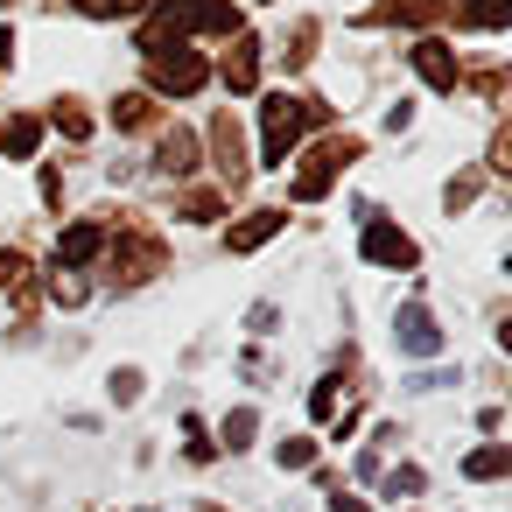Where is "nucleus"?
<instances>
[{"label":"nucleus","instance_id":"1","mask_svg":"<svg viewBox=\"0 0 512 512\" xmlns=\"http://www.w3.org/2000/svg\"><path fill=\"white\" fill-rule=\"evenodd\" d=\"M169 36H239V8L232 0H155V15L141 29V57L169 50Z\"/></svg>","mask_w":512,"mask_h":512},{"label":"nucleus","instance_id":"2","mask_svg":"<svg viewBox=\"0 0 512 512\" xmlns=\"http://www.w3.org/2000/svg\"><path fill=\"white\" fill-rule=\"evenodd\" d=\"M309 127H330V106H323V99L274 92V99L260 106V155H267V169H288V155L302 148Z\"/></svg>","mask_w":512,"mask_h":512},{"label":"nucleus","instance_id":"3","mask_svg":"<svg viewBox=\"0 0 512 512\" xmlns=\"http://www.w3.org/2000/svg\"><path fill=\"white\" fill-rule=\"evenodd\" d=\"M106 260H113V281L120 288H141V281H155L162 267H169V246L148 232V225H120V239H106Z\"/></svg>","mask_w":512,"mask_h":512},{"label":"nucleus","instance_id":"4","mask_svg":"<svg viewBox=\"0 0 512 512\" xmlns=\"http://www.w3.org/2000/svg\"><path fill=\"white\" fill-rule=\"evenodd\" d=\"M358 155H365V141H351V134H344V141L330 134L323 148H309V155H302V169H295V183H288V190H295V204H316V197H330V183H337V176H344Z\"/></svg>","mask_w":512,"mask_h":512},{"label":"nucleus","instance_id":"5","mask_svg":"<svg viewBox=\"0 0 512 512\" xmlns=\"http://www.w3.org/2000/svg\"><path fill=\"white\" fill-rule=\"evenodd\" d=\"M204 78H211V64L197 57V50H148V85L162 92V99H190V92H204Z\"/></svg>","mask_w":512,"mask_h":512},{"label":"nucleus","instance_id":"6","mask_svg":"<svg viewBox=\"0 0 512 512\" xmlns=\"http://www.w3.org/2000/svg\"><path fill=\"white\" fill-rule=\"evenodd\" d=\"M358 253H365L372 267H414V260H421V246H414L400 225H386V218H365V239H358Z\"/></svg>","mask_w":512,"mask_h":512},{"label":"nucleus","instance_id":"7","mask_svg":"<svg viewBox=\"0 0 512 512\" xmlns=\"http://www.w3.org/2000/svg\"><path fill=\"white\" fill-rule=\"evenodd\" d=\"M407 57H414V71H421L428 92H456V85H463V64H456V50H449L442 36H421Z\"/></svg>","mask_w":512,"mask_h":512},{"label":"nucleus","instance_id":"8","mask_svg":"<svg viewBox=\"0 0 512 512\" xmlns=\"http://www.w3.org/2000/svg\"><path fill=\"white\" fill-rule=\"evenodd\" d=\"M211 155H218V176H225V190H246V134H239V120L232 113H218L211 120Z\"/></svg>","mask_w":512,"mask_h":512},{"label":"nucleus","instance_id":"9","mask_svg":"<svg viewBox=\"0 0 512 512\" xmlns=\"http://www.w3.org/2000/svg\"><path fill=\"white\" fill-rule=\"evenodd\" d=\"M155 169H162L169 183L197 176V169H204V148H197V134H190V127H162V141H155Z\"/></svg>","mask_w":512,"mask_h":512},{"label":"nucleus","instance_id":"10","mask_svg":"<svg viewBox=\"0 0 512 512\" xmlns=\"http://www.w3.org/2000/svg\"><path fill=\"white\" fill-rule=\"evenodd\" d=\"M218 78H225V92H253L260 85V43L253 36H232V50H225V64H218Z\"/></svg>","mask_w":512,"mask_h":512},{"label":"nucleus","instance_id":"11","mask_svg":"<svg viewBox=\"0 0 512 512\" xmlns=\"http://www.w3.org/2000/svg\"><path fill=\"white\" fill-rule=\"evenodd\" d=\"M281 225H288V211L260 204V211H246V218H239V225L225 232V246H232V253H260V246H267V239H274Z\"/></svg>","mask_w":512,"mask_h":512},{"label":"nucleus","instance_id":"12","mask_svg":"<svg viewBox=\"0 0 512 512\" xmlns=\"http://www.w3.org/2000/svg\"><path fill=\"white\" fill-rule=\"evenodd\" d=\"M99 253H106V225H92V218H85V225H71V232L57 239V267H71V274H78V267H92Z\"/></svg>","mask_w":512,"mask_h":512},{"label":"nucleus","instance_id":"13","mask_svg":"<svg viewBox=\"0 0 512 512\" xmlns=\"http://www.w3.org/2000/svg\"><path fill=\"white\" fill-rule=\"evenodd\" d=\"M400 351H414V358H435V351H442V330H435V316H428L421 302L400 309Z\"/></svg>","mask_w":512,"mask_h":512},{"label":"nucleus","instance_id":"14","mask_svg":"<svg viewBox=\"0 0 512 512\" xmlns=\"http://www.w3.org/2000/svg\"><path fill=\"white\" fill-rule=\"evenodd\" d=\"M442 15H456V29H505L512 0H442Z\"/></svg>","mask_w":512,"mask_h":512},{"label":"nucleus","instance_id":"15","mask_svg":"<svg viewBox=\"0 0 512 512\" xmlns=\"http://www.w3.org/2000/svg\"><path fill=\"white\" fill-rule=\"evenodd\" d=\"M372 29H386V22H407V29H428V22H442V0H379V8L365 15Z\"/></svg>","mask_w":512,"mask_h":512},{"label":"nucleus","instance_id":"16","mask_svg":"<svg viewBox=\"0 0 512 512\" xmlns=\"http://www.w3.org/2000/svg\"><path fill=\"white\" fill-rule=\"evenodd\" d=\"M36 148H43V120H36V113L0 120V155H8V162H29Z\"/></svg>","mask_w":512,"mask_h":512},{"label":"nucleus","instance_id":"17","mask_svg":"<svg viewBox=\"0 0 512 512\" xmlns=\"http://www.w3.org/2000/svg\"><path fill=\"white\" fill-rule=\"evenodd\" d=\"M113 127H120V134L155 127V92H120V99H113Z\"/></svg>","mask_w":512,"mask_h":512},{"label":"nucleus","instance_id":"18","mask_svg":"<svg viewBox=\"0 0 512 512\" xmlns=\"http://www.w3.org/2000/svg\"><path fill=\"white\" fill-rule=\"evenodd\" d=\"M50 127H57L64 141H92V113H85L78 99H57V106H50Z\"/></svg>","mask_w":512,"mask_h":512},{"label":"nucleus","instance_id":"19","mask_svg":"<svg viewBox=\"0 0 512 512\" xmlns=\"http://www.w3.org/2000/svg\"><path fill=\"white\" fill-rule=\"evenodd\" d=\"M0 288H8V295H22V288H29V253L0 246Z\"/></svg>","mask_w":512,"mask_h":512},{"label":"nucleus","instance_id":"20","mask_svg":"<svg viewBox=\"0 0 512 512\" xmlns=\"http://www.w3.org/2000/svg\"><path fill=\"white\" fill-rule=\"evenodd\" d=\"M71 8H85L92 22H120V15H141L148 0H71Z\"/></svg>","mask_w":512,"mask_h":512},{"label":"nucleus","instance_id":"21","mask_svg":"<svg viewBox=\"0 0 512 512\" xmlns=\"http://www.w3.org/2000/svg\"><path fill=\"white\" fill-rule=\"evenodd\" d=\"M183 218L211 225V218H225V197H218V190H190V197H183Z\"/></svg>","mask_w":512,"mask_h":512},{"label":"nucleus","instance_id":"22","mask_svg":"<svg viewBox=\"0 0 512 512\" xmlns=\"http://www.w3.org/2000/svg\"><path fill=\"white\" fill-rule=\"evenodd\" d=\"M50 302H64V309H78V302H85V281H78L71 267H57V274H50Z\"/></svg>","mask_w":512,"mask_h":512},{"label":"nucleus","instance_id":"23","mask_svg":"<svg viewBox=\"0 0 512 512\" xmlns=\"http://www.w3.org/2000/svg\"><path fill=\"white\" fill-rule=\"evenodd\" d=\"M463 470H470V477H505V470H512V456H505V449H477Z\"/></svg>","mask_w":512,"mask_h":512},{"label":"nucleus","instance_id":"24","mask_svg":"<svg viewBox=\"0 0 512 512\" xmlns=\"http://www.w3.org/2000/svg\"><path fill=\"white\" fill-rule=\"evenodd\" d=\"M309 57H316V22H302V29H295V43H288V71H302Z\"/></svg>","mask_w":512,"mask_h":512},{"label":"nucleus","instance_id":"25","mask_svg":"<svg viewBox=\"0 0 512 512\" xmlns=\"http://www.w3.org/2000/svg\"><path fill=\"white\" fill-rule=\"evenodd\" d=\"M309 463H316V442H302V435L281 442V470H309Z\"/></svg>","mask_w":512,"mask_h":512},{"label":"nucleus","instance_id":"26","mask_svg":"<svg viewBox=\"0 0 512 512\" xmlns=\"http://www.w3.org/2000/svg\"><path fill=\"white\" fill-rule=\"evenodd\" d=\"M470 197H477V176H456V183H449V190H442V204H449V211H463V204H470Z\"/></svg>","mask_w":512,"mask_h":512},{"label":"nucleus","instance_id":"27","mask_svg":"<svg viewBox=\"0 0 512 512\" xmlns=\"http://www.w3.org/2000/svg\"><path fill=\"white\" fill-rule=\"evenodd\" d=\"M113 400H120V407H127V400H141V372H134V365H127V372H113Z\"/></svg>","mask_w":512,"mask_h":512},{"label":"nucleus","instance_id":"28","mask_svg":"<svg viewBox=\"0 0 512 512\" xmlns=\"http://www.w3.org/2000/svg\"><path fill=\"white\" fill-rule=\"evenodd\" d=\"M246 435H253V407H239V414L225 421V442H232V449H246Z\"/></svg>","mask_w":512,"mask_h":512},{"label":"nucleus","instance_id":"29","mask_svg":"<svg viewBox=\"0 0 512 512\" xmlns=\"http://www.w3.org/2000/svg\"><path fill=\"white\" fill-rule=\"evenodd\" d=\"M491 169L512 176V134H505V127H498V141H491Z\"/></svg>","mask_w":512,"mask_h":512},{"label":"nucleus","instance_id":"30","mask_svg":"<svg viewBox=\"0 0 512 512\" xmlns=\"http://www.w3.org/2000/svg\"><path fill=\"white\" fill-rule=\"evenodd\" d=\"M337 386H344V379H323V386H316V400H309V407H316V414H337Z\"/></svg>","mask_w":512,"mask_h":512},{"label":"nucleus","instance_id":"31","mask_svg":"<svg viewBox=\"0 0 512 512\" xmlns=\"http://www.w3.org/2000/svg\"><path fill=\"white\" fill-rule=\"evenodd\" d=\"M8 64H15V36H8V29H0V71H8Z\"/></svg>","mask_w":512,"mask_h":512},{"label":"nucleus","instance_id":"32","mask_svg":"<svg viewBox=\"0 0 512 512\" xmlns=\"http://www.w3.org/2000/svg\"><path fill=\"white\" fill-rule=\"evenodd\" d=\"M337 512H365V505H358V498H337Z\"/></svg>","mask_w":512,"mask_h":512}]
</instances>
